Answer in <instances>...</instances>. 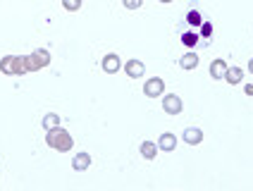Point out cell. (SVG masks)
<instances>
[{
  "mask_svg": "<svg viewBox=\"0 0 253 191\" xmlns=\"http://www.w3.org/2000/svg\"><path fill=\"white\" fill-rule=\"evenodd\" d=\"M45 65H50V53L45 48H39L31 55H5L0 60V72L7 77H22L29 72H39Z\"/></svg>",
  "mask_w": 253,
  "mask_h": 191,
  "instance_id": "1",
  "label": "cell"
},
{
  "mask_svg": "<svg viewBox=\"0 0 253 191\" xmlns=\"http://www.w3.org/2000/svg\"><path fill=\"white\" fill-rule=\"evenodd\" d=\"M45 143H48L50 148L60 150V153H67V150H72V146H74V139H72V134L67 132V129L55 127V129H48Z\"/></svg>",
  "mask_w": 253,
  "mask_h": 191,
  "instance_id": "2",
  "label": "cell"
},
{
  "mask_svg": "<svg viewBox=\"0 0 253 191\" xmlns=\"http://www.w3.org/2000/svg\"><path fill=\"white\" fill-rule=\"evenodd\" d=\"M143 94H146V98H158V96H163L165 94V82H163L160 77H151V79H146Z\"/></svg>",
  "mask_w": 253,
  "mask_h": 191,
  "instance_id": "3",
  "label": "cell"
},
{
  "mask_svg": "<svg viewBox=\"0 0 253 191\" xmlns=\"http://www.w3.org/2000/svg\"><path fill=\"white\" fill-rule=\"evenodd\" d=\"M163 110H165V115H179L184 110V103L179 96L174 94H168L165 98H163Z\"/></svg>",
  "mask_w": 253,
  "mask_h": 191,
  "instance_id": "4",
  "label": "cell"
},
{
  "mask_svg": "<svg viewBox=\"0 0 253 191\" xmlns=\"http://www.w3.org/2000/svg\"><path fill=\"white\" fill-rule=\"evenodd\" d=\"M100 67H103V72H108V74H115V72L122 69V60H120V55L108 53L103 60H100Z\"/></svg>",
  "mask_w": 253,
  "mask_h": 191,
  "instance_id": "5",
  "label": "cell"
},
{
  "mask_svg": "<svg viewBox=\"0 0 253 191\" xmlns=\"http://www.w3.org/2000/svg\"><path fill=\"white\" fill-rule=\"evenodd\" d=\"M125 72H126V77H129V79H139V77L146 74V67H143V62H141V60H126Z\"/></svg>",
  "mask_w": 253,
  "mask_h": 191,
  "instance_id": "6",
  "label": "cell"
},
{
  "mask_svg": "<svg viewBox=\"0 0 253 191\" xmlns=\"http://www.w3.org/2000/svg\"><path fill=\"white\" fill-rule=\"evenodd\" d=\"M227 69H229V65H227L222 57H217V60H212L211 62V77L212 79H225Z\"/></svg>",
  "mask_w": 253,
  "mask_h": 191,
  "instance_id": "7",
  "label": "cell"
},
{
  "mask_svg": "<svg viewBox=\"0 0 253 191\" xmlns=\"http://www.w3.org/2000/svg\"><path fill=\"white\" fill-rule=\"evenodd\" d=\"M203 141V132L198 129V127H189V129H184V143H189V146H198Z\"/></svg>",
  "mask_w": 253,
  "mask_h": 191,
  "instance_id": "8",
  "label": "cell"
},
{
  "mask_svg": "<svg viewBox=\"0 0 253 191\" xmlns=\"http://www.w3.org/2000/svg\"><path fill=\"white\" fill-rule=\"evenodd\" d=\"M177 148V137L174 134H169V132H165V134H160V139H158V150H174Z\"/></svg>",
  "mask_w": 253,
  "mask_h": 191,
  "instance_id": "9",
  "label": "cell"
},
{
  "mask_svg": "<svg viewBox=\"0 0 253 191\" xmlns=\"http://www.w3.org/2000/svg\"><path fill=\"white\" fill-rule=\"evenodd\" d=\"M88 165H91V155H88V153H77V155L72 158V167H74L77 172L88 170Z\"/></svg>",
  "mask_w": 253,
  "mask_h": 191,
  "instance_id": "10",
  "label": "cell"
},
{
  "mask_svg": "<svg viewBox=\"0 0 253 191\" xmlns=\"http://www.w3.org/2000/svg\"><path fill=\"white\" fill-rule=\"evenodd\" d=\"M139 150H141V155H143L146 160H153L155 155H158V143H153V141H143Z\"/></svg>",
  "mask_w": 253,
  "mask_h": 191,
  "instance_id": "11",
  "label": "cell"
},
{
  "mask_svg": "<svg viewBox=\"0 0 253 191\" xmlns=\"http://www.w3.org/2000/svg\"><path fill=\"white\" fill-rule=\"evenodd\" d=\"M179 67L182 69H196L198 67V55L191 50V53H186L184 57H179Z\"/></svg>",
  "mask_w": 253,
  "mask_h": 191,
  "instance_id": "12",
  "label": "cell"
},
{
  "mask_svg": "<svg viewBox=\"0 0 253 191\" xmlns=\"http://www.w3.org/2000/svg\"><path fill=\"white\" fill-rule=\"evenodd\" d=\"M225 79L232 86H237V84H241V79H244V72H241V67H229L225 74Z\"/></svg>",
  "mask_w": 253,
  "mask_h": 191,
  "instance_id": "13",
  "label": "cell"
},
{
  "mask_svg": "<svg viewBox=\"0 0 253 191\" xmlns=\"http://www.w3.org/2000/svg\"><path fill=\"white\" fill-rule=\"evenodd\" d=\"M43 129L48 132V129H55V127H60V115H55V112H48L45 117H43Z\"/></svg>",
  "mask_w": 253,
  "mask_h": 191,
  "instance_id": "14",
  "label": "cell"
},
{
  "mask_svg": "<svg viewBox=\"0 0 253 191\" xmlns=\"http://www.w3.org/2000/svg\"><path fill=\"white\" fill-rule=\"evenodd\" d=\"M186 22H189L191 27H201V24H203V14L198 12V10H191V12L186 14Z\"/></svg>",
  "mask_w": 253,
  "mask_h": 191,
  "instance_id": "15",
  "label": "cell"
},
{
  "mask_svg": "<svg viewBox=\"0 0 253 191\" xmlns=\"http://www.w3.org/2000/svg\"><path fill=\"white\" fill-rule=\"evenodd\" d=\"M62 7H65L67 12H77V10L82 7V0H62Z\"/></svg>",
  "mask_w": 253,
  "mask_h": 191,
  "instance_id": "16",
  "label": "cell"
},
{
  "mask_svg": "<svg viewBox=\"0 0 253 191\" xmlns=\"http://www.w3.org/2000/svg\"><path fill=\"white\" fill-rule=\"evenodd\" d=\"M182 43L184 46H189V48H194V46L198 43V36L196 34H191V31H186V34L182 36Z\"/></svg>",
  "mask_w": 253,
  "mask_h": 191,
  "instance_id": "17",
  "label": "cell"
},
{
  "mask_svg": "<svg viewBox=\"0 0 253 191\" xmlns=\"http://www.w3.org/2000/svg\"><path fill=\"white\" fill-rule=\"evenodd\" d=\"M211 34H212V24L211 22H203V24H201V36H203V39H211Z\"/></svg>",
  "mask_w": 253,
  "mask_h": 191,
  "instance_id": "18",
  "label": "cell"
},
{
  "mask_svg": "<svg viewBox=\"0 0 253 191\" xmlns=\"http://www.w3.org/2000/svg\"><path fill=\"white\" fill-rule=\"evenodd\" d=\"M122 2H125L126 10H139L141 5H143V0H122Z\"/></svg>",
  "mask_w": 253,
  "mask_h": 191,
  "instance_id": "19",
  "label": "cell"
},
{
  "mask_svg": "<svg viewBox=\"0 0 253 191\" xmlns=\"http://www.w3.org/2000/svg\"><path fill=\"white\" fill-rule=\"evenodd\" d=\"M246 94H249V96H253V86H251V84L246 86Z\"/></svg>",
  "mask_w": 253,
  "mask_h": 191,
  "instance_id": "20",
  "label": "cell"
},
{
  "mask_svg": "<svg viewBox=\"0 0 253 191\" xmlns=\"http://www.w3.org/2000/svg\"><path fill=\"white\" fill-rule=\"evenodd\" d=\"M249 72H251V74H253V57H251V60H249Z\"/></svg>",
  "mask_w": 253,
  "mask_h": 191,
  "instance_id": "21",
  "label": "cell"
},
{
  "mask_svg": "<svg viewBox=\"0 0 253 191\" xmlns=\"http://www.w3.org/2000/svg\"><path fill=\"white\" fill-rule=\"evenodd\" d=\"M160 2H165V5H168V2H172V0H160Z\"/></svg>",
  "mask_w": 253,
  "mask_h": 191,
  "instance_id": "22",
  "label": "cell"
}]
</instances>
